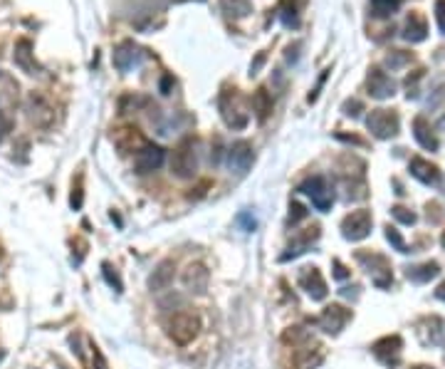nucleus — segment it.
Wrapping results in <instances>:
<instances>
[{
	"mask_svg": "<svg viewBox=\"0 0 445 369\" xmlns=\"http://www.w3.org/2000/svg\"><path fill=\"white\" fill-rule=\"evenodd\" d=\"M218 109H220L223 121H226V127L235 129V132H240V129H245L247 124H250V112H247L245 100H242L240 92H238L235 87L220 92Z\"/></svg>",
	"mask_w": 445,
	"mask_h": 369,
	"instance_id": "nucleus-1",
	"label": "nucleus"
},
{
	"mask_svg": "<svg viewBox=\"0 0 445 369\" xmlns=\"http://www.w3.org/2000/svg\"><path fill=\"white\" fill-rule=\"evenodd\" d=\"M196 171H198V142L193 137H186L173 149L171 174L178 179H193Z\"/></svg>",
	"mask_w": 445,
	"mask_h": 369,
	"instance_id": "nucleus-2",
	"label": "nucleus"
},
{
	"mask_svg": "<svg viewBox=\"0 0 445 369\" xmlns=\"http://www.w3.org/2000/svg\"><path fill=\"white\" fill-rule=\"evenodd\" d=\"M354 258H356V263L367 270L369 278H371V283L376 285V288H381V290L391 288L393 273H391V263H388L386 255L374 253V250H356Z\"/></svg>",
	"mask_w": 445,
	"mask_h": 369,
	"instance_id": "nucleus-3",
	"label": "nucleus"
},
{
	"mask_svg": "<svg viewBox=\"0 0 445 369\" xmlns=\"http://www.w3.org/2000/svg\"><path fill=\"white\" fill-rule=\"evenodd\" d=\"M166 330H168V337H171L176 344H191L196 337H198L200 320H198V315H193V312H176V315L168 320Z\"/></svg>",
	"mask_w": 445,
	"mask_h": 369,
	"instance_id": "nucleus-4",
	"label": "nucleus"
},
{
	"mask_svg": "<svg viewBox=\"0 0 445 369\" xmlns=\"http://www.w3.org/2000/svg\"><path fill=\"white\" fill-rule=\"evenodd\" d=\"M299 194L309 196V199H312V206L322 213H327L334 206V189H331L324 176H312V179H307L299 186Z\"/></svg>",
	"mask_w": 445,
	"mask_h": 369,
	"instance_id": "nucleus-5",
	"label": "nucleus"
},
{
	"mask_svg": "<svg viewBox=\"0 0 445 369\" xmlns=\"http://www.w3.org/2000/svg\"><path fill=\"white\" fill-rule=\"evenodd\" d=\"M367 129L376 139H393L401 129V119H398L396 109H371L367 116Z\"/></svg>",
	"mask_w": 445,
	"mask_h": 369,
	"instance_id": "nucleus-6",
	"label": "nucleus"
},
{
	"mask_svg": "<svg viewBox=\"0 0 445 369\" xmlns=\"http://www.w3.org/2000/svg\"><path fill=\"white\" fill-rule=\"evenodd\" d=\"M371 226H374V218H371V211H367V208H359V211H351L349 216L341 221V236L346 238V241H364V238H369V233H371Z\"/></svg>",
	"mask_w": 445,
	"mask_h": 369,
	"instance_id": "nucleus-7",
	"label": "nucleus"
},
{
	"mask_svg": "<svg viewBox=\"0 0 445 369\" xmlns=\"http://www.w3.org/2000/svg\"><path fill=\"white\" fill-rule=\"evenodd\" d=\"M252 161H255V149H252V144L245 142V139L235 142L226 152L228 169H231V174H235V176H245L247 171H250Z\"/></svg>",
	"mask_w": 445,
	"mask_h": 369,
	"instance_id": "nucleus-8",
	"label": "nucleus"
},
{
	"mask_svg": "<svg viewBox=\"0 0 445 369\" xmlns=\"http://www.w3.org/2000/svg\"><path fill=\"white\" fill-rule=\"evenodd\" d=\"M349 320H351V310H346L344 305H327L315 322H317V327L324 330L327 335H339Z\"/></svg>",
	"mask_w": 445,
	"mask_h": 369,
	"instance_id": "nucleus-9",
	"label": "nucleus"
},
{
	"mask_svg": "<svg viewBox=\"0 0 445 369\" xmlns=\"http://www.w3.org/2000/svg\"><path fill=\"white\" fill-rule=\"evenodd\" d=\"M25 112H27V119L40 129H48L55 119V112H53V107H50V102L42 95H37V92H32V95L27 97Z\"/></svg>",
	"mask_w": 445,
	"mask_h": 369,
	"instance_id": "nucleus-10",
	"label": "nucleus"
},
{
	"mask_svg": "<svg viewBox=\"0 0 445 369\" xmlns=\"http://www.w3.org/2000/svg\"><path fill=\"white\" fill-rule=\"evenodd\" d=\"M163 161H166V152L156 144H146L134 156V169H137V174H151V171L161 169Z\"/></svg>",
	"mask_w": 445,
	"mask_h": 369,
	"instance_id": "nucleus-11",
	"label": "nucleus"
},
{
	"mask_svg": "<svg viewBox=\"0 0 445 369\" xmlns=\"http://www.w3.org/2000/svg\"><path fill=\"white\" fill-rule=\"evenodd\" d=\"M367 92L374 100H388L396 95V82L381 67H371L367 74Z\"/></svg>",
	"mask_w": 445,
	"mask_h": 369,
	"instance_id": "nucleus-12",
	"label": "nucleus"
},
{
	"mask_svg": "<svg viewBox=\"0 0 445 369\" xmlns=\"http://www.w3.org/2000/svg\"><path fill=\"white\" fill-rule=\"evenodd\" d=\"M144 53L139 45H134L131 40H124V43H119L114 48V55H111V62H114V67L119 69V72H131V69L137 67L139 62H142Z\"/></svg>",
	"mask_w": 445,
	"mask_h": 369,
	"instance_id": "nucleus-13",
	"label": "nucleus"
},
{
	"mask_svg": "<svg viewBox=\"0 0 445 369\" xmlns=\"http://www.w3.org/2000/svg\"><path fill=\"white\" fill-rule=\"evenodd\" d=\"M322 357H324L322 344H317L312 337L294 344V369H315L322 362Z\"/></svg>",
	"mask_w": 445,
	"mask_h": 369,
	"instance_id": "nucleus-14",
	"label": "nucleus"
},
{
	"mask_svg": "<svg viewBox=\"0 0 445 369\" xmlns=\"http://www.w3.org/2000/svg\"><path fill=\"white\" fill-rule=\"evenodd\" d=\"M13 62H15V67L20 69V72L30 74V77L42 72V67L35 60V53H32V43L27 37H20L15 43V48H13Z\"/></svg>",
	"mask_w": 445,
	"mask_h": 369,
	"instance_id": "nucleus-15",
	"label": "nucleus"
},
{
	"mask_svg": "<svg viewBox=\"0 0 445 369\" xmlns=\"http://www.w3.org/2000/svg\"><path fill=\"white\" fill-rule=\"evenodd\" d=\"M401 349H404V340L398 337V335H391V337H383L378 340V342H374L371 352L381 364L393 367V364H398V359H401Z\"/></svg>",
	"mask_w": 445,
	"mask_h": 369,
	"instance_id": "nucleus-16",
	"label": "nucleus"
},
{
	"mask_svg": "<svg viewBox=\"0 0 445 369\" xmlns=\"http://www.w3.org/2000/svg\"><path fill=\"white\" fill-rule=\"evenodd\" d=\"M111 142H114V147L119 149L121 154H134L139 152L142 147H146V137H144L142 132H139L137 127H121L116 129L114 134H111Z\"/></svg>",
	"mask_w": 445,
	"mask_h": 369,
	"instance_id": "nucleus-17",
	"label": "nucleus"
},
{
	"mask_svg": "<svg viewBox=\"0 0 445 369\" xmlns=\"http://www.w3.org/2000/svg\"><path fill=\"white\" fill-rule=\"evenodd\" d=\"M299 285H302V290L307 293L312 300H324L327 295H329V290H327V283L324 278H322L320 268H302V273H299Z\"/></svg>",
	"mask_w": 445,
	"mask_h": 369,
	"instance_id": "nucleus-18",
	"label": "nucleus"
},
{
	"mask_svg": "<svg viewBox=\"0 0 445 369\" xmlns=\"http://www.w3.org/2000/svg\"><path fill=\"white\" fill-rule=\"evenodd\" d=\"M210 283V273L203 263H191L189 268L184 270V285L186 290L196 293V295H205Z\"/></svg>",
	"mask_w": 445,
	"mask_h": 369,
	"instance_id": "nucleus-19",
	"label": "nucleus"
},
{
	"mask_svg": "<svg viewBox=\"0 0 445 369\" xmlns=\"http://www.w3.org/2000/svg\"><path fill=\"white\" fill-rule=\"evenodd\" d=\"M317 238H320V226L309 228V231H304V233H297V236L292 238V243L287 246V250L280 255V260H282V263H287V260H292V258H297V255L307 253V248L317 241Z\"/></svg>",
	"mask_w": 445,
	"mask_h": 369,
	"instance_id": "nucleus-20",
	"label": "nucleus"
},
{
	"mask_svg": "<svg viewBox=\"0 0 445 369\" xmlns=\"http://www.w3.org/2000/svg\"><path fill=\"white\" fill-rule=\"evenodd\" d=\"M409 169H411V176H413V179H418L420 184H425V186H435L440 181V169H438V166H435V163H430V161H425V159H420V156L411 159Z\"/></svg>",
	"mask_w": 445,
	"mask_h": 369,
	"instance_id": "nucleus-21",
	"label": "nucleus"
},
{
	"mask_svg": "<svg viewBox=\"0 0 445 369\" xmlns=\"http://www.w3.org/2000/svg\"><path fill=\"white\" fill-rule=\"evenodd\" d=\"M418 337L423 344H440L445 337V322L440 317H425V320H420Z\"/></svg>",
	"mask_w": 445,
	"mask_h": 369,
	"instance_id": "nucleus-22",
	"label": "nucleus"
},
{
	"mask_svg": "<svg viewBox=\"0 0 445 369\" xmlns=\"http://www.w3.org/2000/svg\"><path fill=\"white\" fill-rule=\"evenodd\" d=\"M413 137H416V142H418L420 147L425 149V152H438L440 142H438V137L433 134V127H430V121L425 119L423 114H418V116L413 119Z\"/></svg>",
	"mask_w": 445,
	"mask_h": 369,
	"instance_id": "nucleus-23",
	"label": "nucleus"
},
{
	"mask_svg": "<svg viewBox=\"0 0 445 369\" xmlns=\"http://www.w3.org/2000/svg\"><path fill=\"white\" fill-rule=\"evenodd\" d=\"M173 278H176V265H173V260H163V263H158V268L151 273V278H149V290L151 293L168 290Z\"/></svg>",
	"mask_w": 445,
	"mask_h": 369,
	"instance_id": "nucleus-24",
	"label": "nucleus"
},
{
	"mask_svg": "<svg viewBox=\"0 0 445 369\" xmlns=\"http://www.w3.org/2000/svg\"><path fill=\"white\" fill-rule=\"evenodd\" d=\"M401 35H404V40H409V43H423L425 37H428V20H425V15L411 13V15L406 18V25Z\"/></svg>",
	"mask_w": 445,
	"mask_h": 369,
	"instance_id": "nucleus-25",
	"label": "nucleus"
},
{
	"mask_svg": "<svg viewBox=\"0 0 445 369\" xmlns=\"http://www.w3.org/2000/svg\"><path fill=\"white\" fill-rule=\"evenodd\" d=\"M252 112H255V119L260 124H265L270 119V114H273V95L265 87L255 90V95H252Z\"/></svg>",
	"mask_w": 445,
	"mask_h": 369,
	"instance_id": "nucleus-26",
	"label": "nucleus"
},
{
	"mask_svg": "<svg viewBox=\"0 0 445 369\" xmlns=\"http://www.w3.org/2000/svg\"><path fill=\"white\" fill-rule=\"evenodd\" d=\"M438 273H440V265L435 263V260H428V263L406 268V278H409L411 283H428V280H433Z\"/></svg>",
	"mask_w": 445,
	"mask_h": 369,
	"instance_id": "nucleus-27",
	"label": "nucleus"
},
{
	"mask_svg": "<svg viewBox=\"0 0 445 369\" xmlns=\"http://www.w3.org/2000/svg\"><path fill=\"white\" fill-rule=\"evenodd\" d=\"M18 92H20V85L15 79L8 72H0V107L18 105Z\"/></svg>",
	"mask_w": 445,
	"mask_h": 369,
	"instance_id": "nucleus-28",
	"label": "nucleus"
},
{
	"mask_svg": "<svg viewBox=\"0 0 445 369\" xmlns=\"http://www.w3.org/2000/svg\"><path fill=\"white\" fill-rule=\"evenodd\" d=\"M220 8L233 20H242V18H247L252 13L250 0H220Z\"/></svg>",
	"mask_w": 445,
	"mask_h": 369,
	"instance_id": "nucleus-29",
	"label": "nucleus"
},
{
	"mask_svg": "<svg viewBox=\"0 0 445 369\" xmlns=\"http://www.w3.org/2000/svg\"><path fill=\"white\" fill-rule=\"evenodd\" d=\"M401 3L404 0H369V8L374 18H391L401 8Z\"/></svg>",
	"mask_w": 445,
	"mask_h": 369,
	"instance_id": "nucleus-30",
	"label": "nucleus"
},
{
	"mask_svg": "<svg viewBox=\"0 0 445 369\" xmlns=\"http://www.w3.org/2000/svg\"><path fill=\"white\" fill-rule=\"evenodd\" d=\"M280 20H282V25L289 27V30L299 27V8H297V3H292V0H285L282 6H280Z\"/></svg>",
	"mask_w": 445,
	"mask_h": 369,
	"instance_id": "nucleus-31",
	"label": "nucleus"
},
{
	"mask_svg": "<svg viewBox=\"0 0 445 369\" xmlns=\"http://www.w3.org/2000/svg\"><path fill=\"white\" fill-rule=\"evenodd\" d=\"M411 60H413V55L406 53V50H391V53L386 55V67L401 69L406 67V65H411Z\"/></svg>",
	"mask_w": 445,
	"mask_h": 369,
	"instance_id": "nucleus-32",
	"label": "nucleus"
},
{
	"mask_svg": "<svg viewBox=\"0 0 445 369\" xmlns=\"http://www.w3.org/2000/svg\"><path fill=\"white\" fill-rule=\"evenodd\" d=\"M102 275H104L107 285H109V288H114L116 293L124 290V283H121L119 273H116V270L111 268V263H102Z\"/></svg>",
	"mask_w": 445,
	"mask_h": 369,
	"instance_id": "nucleus-33",
	"label": "nucleus"
},
{
	"mask_svg": "<svg viewBox=\"0 0 445 369\" xmlns=\"http://www.w3.org/2000/svg\"><path fill=\"white\" fill-rule=\"evenodd\" d=\"M391 216L396 218L398 223H404V226H413L418 218H416V213L413 211H409L406 206H393L391 208Z\"/></svg>",
	"mask_w": 445,
	"mask_h": 369,
	"instance_id": "nucleus-34",
	"label": "nucleus"
},
{
	"mask_svg": "<svg viewBox=\"0 0 445 369\" xmlns=\"http://www.w3.org/2000/svg\"><path fill=\"white\" fill-rule=\"evenodd\" d=\"M386 241L391 243V246L398 250V253H411L409 246H406V241H404V238H401V233H398L396 228H391V226L386 228Z\"/></svg>",
	"mask_w": 445,
	"mask_h": 369,
	"instance_id": "nucleus-35",
	"label": "nucleus"
},
{
	"mask_svg": "<svg viewBox=\"0 0 445 369\" xmlns=\"http://www.w3.org/2000/svg\"><path fill=\"white\" fill-rule=\"evenodd\" d=\"M235 223L245 233H252L257 228V218H255V213H252V211H240V213H238V218H235Z\"/></svg>",
	"mask_w": 445,
	"mask_h": 369,
	"instance_id": "nucleus-36",
	"label": "nucleus"
},
{
	"mask_svg": "<svg viewBox=\"0 0 445 369\" xmlns=\"http://www.w3.org/2000/svg\"><path fill=\"white\" fill-rule=\"evenodd\" d=\"M13 127H15V119L6 109H0V144L6 142V137L13 132Z\"/></svg>",
	"mask_w": 445,
	"mask_h": 369,
	"instance_id": "nucleus-37",
	"label": "nucleus"
},
{
	"mask_svg": "<svg viewBox=\"0 0 445 369\" xmlns=\"http://www.w3.org/2000/svg\"><path fill=\"white\" fill-rule=\"evenodd\" d=\"M302 218H307V208H304L302 203H297V201H292V203H289V218H287V223H289V226H297Z\"/></svg>",
	"mask_w": 445,
	"mask_h": 369,
	"instance_id": "nucleus-38",
	"label": "nucleus"
},
{
	"mask_svg": "<svg viewBox=\"0 0 445 369\" xmlns=\"http://www.w3.org/2000/svg\"><path fill=\"white\" fill-rule=\"evenodd\" d=\"M82 201H84V191H82V176H77V184L72 186V196H69V206H72L74 211H79V208H82Z\"/></svg>",
	"mask_w": 445,
	"mask_h": 369,
	"instance_id": "nucleus-39",
	"label": "nucleus"
},
{
	"mask_svg": "<svg viewBox=\"0 0 445 369\" xmlns=\"http://www.w3.org/2000/svg\"><path fill=\"white\" fill-rule=\"evenodd\" d=\"M420 77H423V69H416L413 77L406 79V97H409V100H416V97H418V79Z\"/></svg>",
	"mask_w": 445,
	"mask_h": 369,
	"instance_id": "nucleus-40",
	"label": "nucleus"
},
{
	"mask_svg": "<svg viewBox=\"0 0 445 369\" xmlns=\"http://www.w3.org/2000/svg\"><path fill=\"white\" fill-rule=\"evenodd\" d=\"M341 112H344L346 116H359L364 112V105H362V100H346L344 105H341Z\"/></svg>",
	"mask_w": 445,
	"mask_h": 369,
	"instance_id": "nucleus-41",
	"label": "nucleus"
},
{
	"mask_svg": "<svg viewBox=\"0 0 445 369\" xmlns=\"http://www.w3.org/2000/svg\"><path fill=\"white\" fill-rule=\"evenodd\" d=\"M435 22L445 35V0H435Z\"/></svg>",
	"mask_w": 445,
	"mask_h": 369,
	"instance_id": "nucleus-42",
	"label": "nucleus"
},
{
	"mask_svg": "<svg viewBox=\"0 0 445 369\" xmlns=\"http://www.w3.org/2000/svg\"><path fill=\"white\" fill-rule=\"evenodd\" d=\"M173 85H176V79H173V74H163L161 77V85H158V90H161V95H171L173 92Z\"/></svg>",
	"mask_w": 445,
	"mask_h": 369,
	"instance_id": "nucleus-43",
	"label": "nucleus"
},
{
	"mask_svg": "<svg viewBox=\"0 0 445 369\" xmlns=\"http://www.w3.org/2000/svg\"><path fill=\"white\" fill-rule=\"evenodd\" d=\"M331 268H334V278L336 280H346L351 275L349 270H346V265L341 263V260H334V263H331Z\"/></svg>",
	"mask_w": 445,
	"mask_h": 369,
	"instance_id": "nucleus-44",
	"label": "nucleus"
},
{
	"mask_svg": "<svg viewBox=\"0 0 445 369\" xmlns=\"http://www.w3.org/2000/svg\"><path fill=\"white\" fill-rule=\"evenodd\" d=\"M92 354H95V369H109V367H107L104 354L100 352V347H97V344H92Z\"/></svg>",
	"mask_w": 445,
	"mask_h": 369,
	"instance_id": "nucleus-45",
	"label": "nucleus"
},
{
	"mask_svg": "<svg viewBox=\"0 0 445 369\" xmlns=\"http://www.w3.org/2000/svg\"><path fill=\"white\" fill-rule=\"evenodd\" d=\"M299 48H302V45H299V43L289 45V48H287V55H285V58H287V62H297V58H299L297 50H299Z\"/></svg>",
	"mask_w": 445,
	"mask_h": 369,
	"instance_id": "nucleus-46",
	"label": "nucleus"
},
{
	"mask_svg": "<svg viewBox=\"0 0 445 369\" xmlns=\"http://www.w3.org/2000/svg\"><path fill=\"white\" fill-rule=\"evenodd\" d=\"M262 62H265V53H260V55H257V60H255V62L250 65V77H255V74L260 72Z\"/></svg>",
	"mask_w": 445,
	"mask_h": 369,
	"instance_id": "nucleus-47",
	"label": "nucleus"
},
{
	"mask_svg": "<svg viewBox=\"0 0 445 369\" xmlns=\"http://www.w3.org/2000/svg\"><path fill=\"white\" fill-rule=\"evenodd\" d=\"M341 295H344V297H359V288H356V285H354V288H344V290H341Z\"/></svg>",
	"mask_w": 445,
	"mask_h": 369,
	"instance_id": "nucleus-48",
	"label": "nucleus"
},
{
	"mask_svg": "<svg viewBox=\"0 0 445 369\" xmlns=\"http://www.w3.org/2000/svg\"><path fill=\"white\" fill-rule=\"evenodd\" d=\"M435 297H438V300H443V302H445V280H443V283L438 285V290H435Z\"/></svg>",
	"mask_w": 445,
	"mask_h": 369,
	"instance_id": "nucleus-49",
	"label": "nucleus"
},
{
	"mask_svg": "<svg viewBox=\"0 0 445 369\" xmlns=\"http://www.w3.org/2000/svg\"><path fill=\"white\" fill-rule=\"evenodd\" d=\"M413 369H433V367H425V364H420V367H413Z\"/></svg>",
	"mask_w": 445,
	"mask_h": 369,
	"instance_id": "nucleus-50",
	"label": "nucleus"
},
{
	"mask_svg": "<svg viewBox=\"0 0 445 369\" xmlns=\"http://www.w3.org/2000/svg\"><path fill=\"white\" fill-rule=\"evenodd\" d=\"M443 248H445V233H443Z\"/></svg>",
	"mask_w": 445,
	"mask_h": 369,
	"instance_id": "nucleus-51",
	"label": "nucleus"
},
{
	"mask_svg": "<svg viewBox=\"0 0 445 369\" xmlns=\"http://www.w3.org/2000/svg\"><path fill=\"white\" fill-rule=\"evenodd\" d=\"M0 258H3V248H0Z\"/></svg>",
	"mask_w": 445,
	"mask_h": 369,
	"instance_id": "nucleus-52",
	"label": "nucleus"
},
{
	"mask_svg": "<svg viewBox=\"0 0 445 369\" xmlns=\"http://www.w3.org/2000/svg\"><path fill=\"white\" fill-rule=\"evenodd\" d=\"M60 369H67V367H60Z\"/></svg>",
	"mask_w": 445,
	"mask_h": 369,
	"instance_id": "nucleus-53",
	"label": "nucleus"
}]
</instances>
